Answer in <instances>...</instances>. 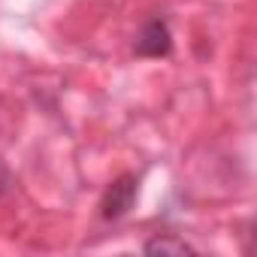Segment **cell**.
<instances>
[{
  "label": "cell",
  "mask_w": 257,
  "mask_h": 257,
  "mask_svg": "<svg viewBox=\"0 0 257 257\" xmlns=\"http://www.w3.org/2000/svg\"><path fill=\"white\" fill-rule=\"evenodd\" d=\"M170 49H173V37H170L167 22H161V19L149 22L137 37V55H143V58H164V55H170Z\"/></svg>",
  "instance_id": "7a4b0ae2"
},
{
  "label": "cell",
  "mask_w": 257,
  "mask_h": 257,
  "mask_svg": "<svg viewBox=\"0 0 257 257\" xmlns=\"http://www.w3.org/2000/svg\"><path fill=\"white\" fill-rule=\"evenodd\" d=\"M10 191V170L0 164V194H7Z\"/></svg>",
  "instance_id": "277c9868"
},
{
  "label": "cell",
  "mask_w": 257,
  "mask_h": 257,
  "mask_svg": "<svg viewBox=\"0 0 257 257\" xmlns=\"http://www.w3.org/2000/svg\"><path fill=\"white\" fill-rule=\"evenodd\" d=\"M137 176H121V179H115L109 188H106V194H103V200H100V215L106 218V221H118V218H124L127 212L134 209V203H137Z\"/></svg>",
  "instance_id": "6da1fadb"
},
{
  "label": "cell",
  "mask_w": 257,
  "mask_h": 257,
  "mask_svg": "<svg viewBox=\"0 0 257 257\" xmlns=\"http://www.w3.org/2000/svg\"><path fill=\"white\" fill-rule=\"evenodd\" d=\"M146 251H161V254H185V251H194L188 242H182V239H170V236H161V239H152V242H146Z\"/></svg>",
  "instance_id": "3957f363"
}]
</instances>
